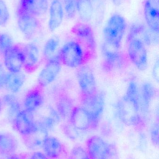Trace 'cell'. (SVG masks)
I'll return each mask as SVG.
<instances>
[{"mask_svg":"<svg viewBox=\"0 0 159 159\" xmlns=\"http://www.w3.org/2000/svg\"><path fill=\"white\" fill-rule=\"evenodd\" d=\"M10 18L9 10L5 2L0 0V27L6 26Z\"/></svg>","mask_w":159,"mask_h":159,"instance_id":"cell-30","label":"cell"},{"mask_svg":"<svg viewBox=\"0 0 159 159\" xmlns=\"http://www.w3.org/2000/svg\"><path fill=\"white\" fill-rule=\"evenodd\" d=\"M48 136V133L37 127L36 130L27 135L23 136L25 145L31 150H37L42 148L43 143Z\"/></svg>","mask_w":159,"mask_h":159,"instance_id":"cell-24","label":"cell"},{"mask_svg":"<svg viewBox=\"0 0 159 159\" xmlns=\"http://www.w3.org/2000/svg\"><path fill=\"white\" fill-rule=\"evenodd\" d=\"M63 130H64L65 134H66L69 138H71V139H75L78 136V130L75 129L70 123L64 126Z\"/></svg>","mask_w":159,"mask_h":159,"instance_id":"cell-34","label":"cell"},{"mask_svg":"<svg viewBox=\"0 0 159 159\" xmlns=\"http://www.w3.org/2000/svg\"><path fill=\"white\" fill-rule=\"evenodd\" d=\"M24 57L23 68L28 72L34 71L40 61V50L37 45L34 43L26 44L22 48Z\"/></svg>","mask_w":159,"mask_h":159,"instance_id":"cell-17","label":"cell"},{"mask_svg":"<svg viewBox=\"0 0 159 159\" xmlns=\"http://www.w3.org/2000/svg\"><path fill=\"white\" fill-rule=\"evenodd\" d=\"M105 103V96L103 92H98L90 96L81 95V107L89 114L96 126L103 113Z\"/></svg>","mask_w":159,"mask_h":159,"instance_id":"cell-5","label":"cell"},{"mask_svg":"<svg viewBox=\"0 0 159 159\" xmlns=\"http://www.w3.org/2000/svg\"><path fill=\"white\" fill-rule=\"evenodd\" d=\"M126 159H134L132 157H129L127 158Z\"/></svg>","mask_w":159,"mask_h":159,"instance_id":"cell-41","label":"cell"},{"mask_svg":"<svg viewBox=\"0 0 159 159\" xmlns=\"http://www.w3.org/2000/svg\"><path fill=\"white\" fill-rule=\"evenodd\" d=\"M14 45L10 35L7 33L0 34V53L3 55Z\"/></svg>","mask_w":159,"mask_h":159,"instance_id":"cell-29","label":"cell"},{"mask_svg":"<svg viewBox=\"0 0 159 159\" xmlns=\"http://www.w3.org/2000/svg\"><path fill=\"white\" fill-rule=\"evenodd\" d=\"M144 14L148 29L159 34V0H146Z\"/></svg>","mask_w":159,"mask_h":159,"instance_id":"cell-16","label":"cell"},{"mask_svg":"<svg viewBox=\"0 0 159 159\" xmlns=\"http://www.w3.org/2000/svg\"><path fill=\"white\" fill-rule=\"evenodd\" d=\"M59 44V39L57 36H53L46 42L43 50V56L46 60H48L55 56Z\"/></svg>","mask_w":159,"mask_h":159,"instance_id":"cell-28","label":"cell"},{"mask_svg":"<svg viewBox=\"0 0 159 159\" xmlns=\"http://www.w3.org/2000/svg\"><path fill=\"white\" fill-rule=\"evenodd\" d=\"M43 148L45 155L49 158L55 159L60 157L63 153L62 144L56 137L48 136L43 143Z\"/></svg>","mask_w":159,"mask_h":159,"instance_id":"cell-22","label":"cell"},{"mask_svg":"<svg viewBox=\"0 0 159 159\" xmlns=\"http://www.w3.org/2000/svg\"><path fill=\"white\" fill-rule=\"evenodd\" d=\"M3 105V103L2 101V99L0 98V114L2 112V109Z\"/></svg>","mask_w":159,"mask_h":159,"instance_id":"cell-40","label":"cell"},{"mask_svg":"<svg viewBox=\"0 0 159 159\" xmlns=\"http://www.w3.org/2000/svg\"><path fill=\"white\" fill-rule=\"evenodd\" d=\"M116 108L119 118L123 124L137 128L143 126L139 104V87L136 81H130L125 95L117 103Z\"/></svg>","mask_w":159,"mask_h":159,"instance_id":"cell-1","label":"cell"},{"mask_svg":"<svg viewBox=\"0 0 159 159\" xmlns=\"http://www.w3.org/2000/svg\"><path fill=\"white\" fill-rule=\"evenodd\" d=\"M64 17L63 6L59 0H53L49 8V18L48 27L50 32H54L62 23Z\"/></svg>","mask_w":159,"mask_h":159,"instance_id":"cell-20","label":"cell"},{"mask_svg":"<svg viewBox=\"0 0 159 159\" xmlns=\"http://www.w3.org/2000/svg\"><path fill=\"white\" fill-rule=\"evenodd\" d=\"M128 54L130 61L141 71L147 68V54L146 45L139 39H133L128 42Z\"/></svg>","mask_w":159,"mask_h":159,"instance_id":"cell-6","label":"cell"},{"mask_svg":"<svg viewBox=\"0 0 159 159\" xmlns=\"http://www.w3.org/2000/svg\"><path fill=\"white\" fill-rule=\"evenodd\" d=\"M72 99L67 94L62 93L59 96L56 102V108L61 118L69 117L74 107Z\"/></svg>","mask_w":159,"mask_h":159,"instance_id":"cell-25","label":"cell"},{"mask_svg":"<svg viewBox=\"0 0 159 159\" xmlns=\"http://www.w3.org/2000/svg\"><path fill=\"white\" fill-rule=\"evenodd\" d=\"M49 116L52 117L58 124L60 121L61 117L59 113H58L57 109L56 108H54V107H50L49 109Z\"/></svg>","mask_w":159,"mask_h":159,"instance_id":"cell-36","label":"cell"},{"mask_svg":"<svg viewBox=\"0 0 159 159\" xmlns=\"http://www.w3.org/2000/svg\"><path fill=\"white\" fill-rule=\"evenodd\" d=\"M152 75L154 79L158 83L159 80V60L156 61L154 64L152 70Z\"/></svg>","mask_w":159,"mask_h":159,"instance_id":"cell-37","label":"cell"},{"mask_svg":"<svg viewBox=\"0 0 159 159\" xmlns=\"http://www.w3.org/2000/svg\"><path fill=\"white\" fill-rule=\"evenodd\" d=\"M69 118L70 124L78 131H85L96 127L89 114L81 106L75 107Z\"/></svg>","mask_w":159,"mask_h":159,"instance_id":"cell-13","label":"cell"},{"mask_svg":"<svg viewBox=\"0 0 159 159\" xmlns=\"http://www.w3.org/2000/svg\"><path fill=\"white\" fill-rule=\"evenodd\" d=\"M17 148L15 138L7 134L0 133V153L8 156L14 154Z\"/></svg>","mask_w":159,"mask_h":159,"instance_id":"cell-27","label":"cell"},{"mask_svg":"<svg viewBox=\"0 0 159 159\" xmlns=\"http://www.w3.org/2000/svg\"><path fill=\"white\" fill-rule=\"evenodd\" d=\"M76 10L81 21L87 23L91 21L93 13V6L91 0H77Z\"/></svg>","mask_w":159,"mask_h":159,"instance_id":"cell-26","label":"cell"},{"mask_svg":"<svg viewBox=\"0 0 159 159\" xmlns=\"http://www.w3.org/2000/svg\"><path fill=\"white\" fill-rule=\"evenodd\" d=\"M49 7L48 0H19L16 11L39 18L46 14Z\"/></svg>","mask_w":159,"mask_h":159,"instance_id":"cell-14","label":"cell"},{"mask_svg":"<svg viewBox=\"0 0 159 159\" xmlns=\"http://www.w3.org/2000/svg\"><path fill=\"white\" fill-rule=\"evenodd\" d=\"M41 89L35 88L26 93L23 101L24 110L33 113L43 106L44 98Z\"/></svg>","mask_w":159,"mask_h":159,"instance_id":"cell-19","label":"cell"},{"mask_svg":"<svg viewBox=\"0 0 159 159\" xmlns=\"http://www.w3.org/2000/svg\"><path fill=\"white\" fill-rule=\"evenodd\" d=\"M26 75L22 71L7 72L5 88L10 93L16 94L20 91L25 83Z\"/></svg>","mask_w":159,"mask_h":159,"instance_id":"cell-21","label":"cell"},{"mask_svg":"<svg viewBox=\"0 0 159 159\" xmlns=\"http://www.w3.org/2000/svg\"><path fill=\"white\" fill-rule=\"evenodd\" d=\"M68 159H90L89 156L83 148L76 147L71 151Z\"/></svg>","mask_w":159,"mask_h":159,"instance_id":"cell-31","label":"cell"},{"mask_svg":"<svg viewBox=\"0 0 159 159\" xmlns=\"http://www.w3.org/2000/svg\"><path fill=\"white\" fill-rule=\"evenodd\" d=\"M63 10L68 18H73L77 11L75 0H64Z\"/></svg>","mask_w":159,"mask_h":159,"instance_id":"cell-32","label":"cell"},{"mask_svg":"<svg viewBox=\"0 0 159 159\" xmlns=\"http://www.w3.org/2000/svg\"><path fill=\"white\" fill-rule=\"evenodd\" d=\"M30 159H49V158L44 153L40 152H36L32 155Z\"/></svg>","mask_w":159,"mask_h":159,"instance_id":"cell-38","label":"cell"},{"mask_svg":"<svg viewBox=\"0 0 159 159\" xmlns=\"http://www.w3.org/2000/svg\"><path fill=\"white\" fill-rule=\"evenodd\" d=\"M71 31L87 54L95 53L97 47L96 39L93 30L90 25L84 22H77L73 26Z\"/></svg>","mask_w":159,"mask_h":159,"instance_id":"cell-4","label":"cell"},{"mask_svg":"<svg viewBox=\"0 0 159 159\" xmlns=\"http://www.w3.org/2000/svg\"><path fill=\"white\" fill-rule=\"evenodd\" d=\"M156 94L153 84L149 82L143 83L139 87V104L140 112L143 118L148 115L150 105Z\"/></svg>","mask_w":159,"mask_h":159,"instance_id":"cell-18","label":"cell"},{"mask_svg":"<svg viewBox=\"0 0 159 159\" xmlns=\"http://www.w3.org/2000/svg\"><path fill=\"white\" fill-rule=\"evenodd\" d=\"M3 103L7 107V116L9 121L13 123L16 116L21 110V105L15 94H5L2 99Z\"/></svg>","mask_w":159,"mask_h":159,"instance_id":"cell-23","label":"cell"},{"mask_svg":"<svg viewBox=\"0 0 159 159\" xmlns=\"http://www.w3.org/2000/svg\"><path fill=\"white\" fill-rule=\"evenodd\" d=\"M58 55L62 64L77 68L85 63L87 53L78 42L71 41L63 46Z\"/></svg>","mask_w":159,"mask_h":159,"instance_id":"cell-3","label":"cell"},{"mask_svg":"<svg viewBox=\"0 0 159 159\" xmlns=\"http://www.w3.org/2000/svg\"><path fill=\"white\" fill-rule=\"evenodd\" d=\"M86 146L90 159H109L115 148L98 135L90 137L86 142Z\"/></svg>","mask_w":159,"mask_h":159,"instance_id":"cell-8","label":"cell"},{"mask_svg":"<svg viewBox=\"0 0 159 159\" xmlns=\"http://www.w3.org/2000/svg\"><path fill=\"white\" fill-rule=\"evenodd\" d=\"M101 53L103 58V68L106 71L120 70L126 63L125 57L119 49L115 48L105 42L102 45Z\"/></svg>","mask_w":159,"mask_h":159,"instance_id":"cell-7","label":"cell"},{"mask_svg":"<svg viewBox=\"0 0 159 159\" xmlns=\"http://www.w3.org/2000/svg\"><path fill=\"white\" fill-rule=\"evenodd\" d=\"M127 22L121 15L115 14L107 20L103 29L105 43L119 49L127 29Z\"/></svg>","mask_w":159,"mask_h":159,"instance_id":"cell-2","label":"cell"},{"mask_svg":"<svg viewBox=\"0 0 159 159\" xmlns=\"http://www.w3.org/2000/svg\"><path fill=\"white\" fill-rule=\"evenodd\" d=\"M7 159H22L19 156L17 155H15V154H12L10 156H7Z\"/></svg>","mask_w":159,"mask_h":159,"instance_id":"cell-39","label":"cell"},{"mask_svg":"<svg viewBox=\"0 0 159 159\" xmlns=\"http://www.w3.org/2000/svg\"><path fill=\"white\" fill-rule=\"evenodd\" d=\"M18 27L26 39H30L40 30L41 22L32 15L16 11Z\"/></svg>","mask_w":159,"mask_h":159,"instance_id":"cell-11","label":"cell"},{"mask_svg":"<svg viewBox=\"0 0 159 159\" xmlns=\"http://www.w3.org/2000/svg\"><path fill=\"white\" fill-rule=\"evenodd\" d=\"M77 72V79L81 94L84 96L94 95L98 92L96 78L92 69L83 65Z\"/></svg>","mask_w":159,"mask_h":159,"instance_id":"cell-10","label":"cell"},{"mask_svg":"<svg viewBox=\"0 0 159 159\" xmlns=\"http://www.w3.org/2000/svg\"><path fill=\"white\" fill-rule=\"evenodd\" d=\"M150 136L153 145L155 146H158L159 142V124L157 122L153 124L151 127L150 129Z\"/></svg>","mask_w":159,"mask_h":159,"instance_id":"cell-33","label":"cell"},{"mask_svg":"<svg viewBox=\"0 0 159 159\" xmlns=\"http://www.w3.org/2000/svg\"><path fill=\"white\" fill-rule=\"evenodd\" d=\"M61 66L58 55L47 60L37 77L38 86L41 88H45L53 83L60 72Z\"/></svg>","mask_w":159,"mask_h":159,"instance_id":"cell-9","label":"cell"},{"mask_svg":"<svg viewBox=\"0 0 159 159\" xmlns=\"http://www.w3.org/2000/svg\"><path fill=\"white\" fill-rule=\"evenodd\" d=\"M3 65L8 72H18L23 68L24 54L22 48L14 45L3 54Z\"/></svg>","mask_w":159,"mask_h":159,"instance_id":"cell-12","label":"cell"},{"mask_svg":"<svg viewBox=\"0 0 159 159\" xmlns=\"http://www.w3.org/2000/svg\"><path fill=\"white\" fill-rule=\"evenodd\" d=\"M15 129L22 136H25L37 129L33 113L21 110L13 121Z\"/></svg>","mask_w":159,"mask_h":159,"instance_id":"cell-15","label":"cell"},{"mask_svg":"<svg viewBox=\"0 0 159 159\" xmlns=\"http://www.w3.org/2000/svg\"><path fill=\"white\" fill-rule=\"evenodd\" d=\"M7 74L4 66L0 62V89L4 88Z\"/></svg>","mask_w":159,"mask_h":159,"instance_id":"cell-35","label":"cell"}]
</instances>
